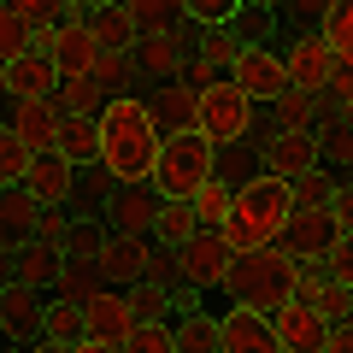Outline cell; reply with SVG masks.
<instances>
[{
	"mask_svg": "<svg viewBox=\"0 0 353 353\" xmlns=\"http://www.w3.org/2000/svg\"><path fill=\"white\" fill-rule=\"evenodd\" d=\"M159 153H165V130L153 124L148 101L141 94H118L101 112V165L118 183H153Z\"/></svg>",
	"mask_w": 353,
	"mask_h": 353,
	"instance_id": "1",
	"label": "cell"
},
{
	"mask_svg": "<svg viewBox=\"0 0 353 353\" xmlns=\"http://www.w3.org/2000/svg\"><path fill=\"white\" fill-rule=\"evenodd\" d=\"M294 218V189L283 183V176H253L248 189H236V206H230V224H224V241L236 253H265L277 248L283 230H289Z\"/></svg>",
	"mask_w": 353,
	"mask_h": 353,
	"instance_id": "2",
	"label": "cell"
},
{
	"mask_svg": "<svg viewBox=\"0 0 353 353\" xmlns=\"http://www.w3.org/2000/svg\"><path fill=\"white\" fill-rule=\"evenodd\" d=\"M301 265L306 259H294L283 241H277V248H265V253H236V265H230V277H224L218 294H230V301H241V306H259L265 318H277L283 306L294 301Z\"/></svg>",
	"mask_w": 353,
	"mask_h": 353,
	"instance_id": "3",
	"label": "cell"
},
{
	"mask_svg": "<svg viewBox=\"0 0 353 353\" xmlns=\"http://www.w3.org/2000/svg\"><path fill=\"white\" fill-rule=\"evenodd\" d=\"M218 176V148L194 130V136H165V153H159V171H153V189L165 201H194Z\"/></svg>",
	"mask_w": 353,
	"mask_h": 353,
	"instance_id": "4",
	"label": "cell"
},
{
	"mask_svg": "<svg viewBox=\"0 0 353 353\" xmlns=\"http://www.w3.org/2000/svg\"><path fill=\"white\" fill-rule=\"evenodd\" d=\"M259 124H265V106L253 101V94H248L241 83L218 77L212 88H201V136L212 141V148H230V141H248Z\"/></svg>",
	"mask_w": 353,
	"mask_h": 353,
	"instance_id": "5",
	"label": "cell"
},
{
	"mask_svg": "<svg viewBox=\"0 0 353 353\" xmlns=\"http://www.w3.org/2000/svg\"><path fill=\"white\" fill-rule=\"evenodd\" d=\"M230 265H236V248L224 241V230H201L194 241L176 248V277L189 294H206V289H224Z\"/></svg>",
	"mask_w": 353,
	"mask_h": 353,
	"instance_id": "6",
	"label": "cell"
},
{
	"mask_svg": "<svg viewBox=\"0 0 353 353\" xmlns=\"http://www.w3.org/2000/svg\"><path fill=\"white\" fill-rule=\"evenodd\" d=\"M130 94L148 101L153 124H159L165 136H194V130H201V88H189L183 77H171V83H136Z\"/></svg>",
	"mask_w": 353,
	"mask_h": 353,
	"instance_id": "7",
	"label": "cell"
},
{
	"mask_svg": "<svg viewBox=\"0 0 353 353\" xmlns=\"http://www.w3.org/2000/svg\"><path fill=\"white\" fill-rule=\"evenodd\" d=\"M136 306H130V289H118V283H101V289L83 301V336L94 341H112V347H124L130 336H136Z\"/></svg>",
	"mask_w": 353,
	"mask_h": 353,
	"instance_id": "8",
	"label": "cell"
},
{
	"mask_svg": "<svg viewBox=\"0 0 353 353\" xmlns=\"http://www.w3.org/2000/svg\"><path fill=\"white\" fill-rule=\"evenodd\" d=\"M230 83H241L253 94L259 106H271L289 88V65H283V53H271V48H259V41H241L236 48V59H230Z\"/></svg>",
	"mask_w": 353,
	"mask_h": 353,
	"instance_id": "9",
	"label": "cell"
},
{
	"mask_svg": "<svg viewBox=\"0 0 353 353\" xmlns=\"http://www.w3.org/2000/svg\"><path fill=\"white\" fill-rule=\"evenodd\" d=\"M0 265H6V283L36 289V294H53L59 277H65V265H71V253L53 248V241H24L18 253H0Z\"/></svg>",
	"mask_w": 353,
	"mask_h": 353,
	"instance_id": "10",
	"label": "cell"
},
{
	"mask_svg": "<svg viewBox=\"0 0 353 353\" xmlns=\"http://www.w3.org/2000/svg\"><path fill=\"white\" fill-rule=\"evenodd\" d=\"M41 48L53 53V65H59V77H77V71H94L101 65V36H94V18H83V12H71L59 30H48L41 36Z\"/></svg>",
	"mask_w": 353,
	"mask_h": 353,
	"instance_id": "11",
	"label": "cell"
},
{
	"mask_svg": "<svg viewBox=\"0 0 353 353\" xmlns=\"http://www.w3.org/2000/svg\"><path fill=\"white\" fill-rule=\"evenodd\" d=\"M0 336H6V347H36L48 336V294L6 283L0 289Z\"/></svg>",
	"mask_w": 353,
	"mask_h": 353,
	"instance_id": "12",
	"label": "cell"
},
{
	"mask_svg": "<svg viewBox=\"0 0 353 353\" xmlns=\"http://www.w3.org/2000/svg\"><path fill=\"white\" fill-rule=\"evenodd\" d=\"M0 88H6V101H41V94H53L59 88V65H53V53L41 48H30V53H18V59H0Z\"/></svg>",
	"mask_w": 353,
	"mask_h": 353,
	"instance_id": "13",
	"label": "cell"
},
{
	"mask_svg": "<svg viewBox=\"0 0 353 353\" xmlns=\"http://www.w3.org/2000/svg\"><path fill=\"white\" fill-rule=\"evenodd\" d=\"M336 241H341V230H336V212L330 206H294L289 230H283V248L294 259H306V265H324Z\"/></svg>",
	"mask_w": 353,
	"mask_h": 353,
	"instance_id": "14",
	"label": "cell"
},
{
	"mask_svg": "<svg viewBox=\"0 0 353 353\" xmlns=\"http://www.w3.org/2000/svg\"><path fill=\"white\" fill-rule=\"evenodd\" d=\"M283 65H289V83H294V88H306V94H330L336 48H330L318 30H301V36L289 41V53H283Z\"/></svg>",
	"mask_w": 353,
	"mask_h": 353,
	"instance_id": "15",
	"label": "cell"
},
{
	"mask_svg": "<svg viewBox=\"0 0 353 353\" xmlns=\"http://www.w3.org/2000/svg\"><path fill=\"white\" fill-rule=\"evenodd\" d=\"M59 124H65V106L53 101V94H41V101H18L12 112H6V130H12L30 153H53V148H59Z\"/></svg>",
	"mask_w": 353,
	"mask_h": 353,
	"instance_id": "16",
	"label": "cell"
},
{
	"mask_svg": "<svg viewBox=\"0 0 353 353\" xmlns=\"http://www.w3.org/2000/svg\"><path fill=\"white\" fill-rule=\"evenodd\" d=\"M224 353H289V347H283L277 324H271L259 306L230 301V312H224Z\"/></svg>",
	"mask_w": 353,
	"mask_h": 353,
	"instance_id": "17",
	"label": "cell"
},
{
	"mask_svg": "<svg viewBox=\"0 0 353 353\" xmlns=\"http://www.w3.org/2000/svg\"><path fill=\"white\" fill-rule=\"evenodd\" d=\"M94 265H101V277H106V283L130 289V283L148 277V265H153V236H124V230H112Z\"/></svg>",
	"mask_w": 353,
	"mask_h": 353,
	"instance_id": "18",
	"label": "cell"
},
{
	"mask_svg": "<svg viewBox=\"0 0 353 353\" xmlns=\"http://www.w3.org/2000/svg\"><path fill=\"white\" fill-rule=\"evenodd\" d=\"M318 136L312 130H271V141H265V171L283 176V183H294V176L318 171Z\"/></svg>",
	"mask_w": 353,
	"mask_h": 353,
	"instance_id": "19",
	"label": "cell"
},
{
	"mask_svg": "<svg viewBox=\"0 0 353 353\" xmlns=\"http://www.w3.org/2000/svg\"><path fill=\"white\" fill-rule=\"evenodd\" d=\"M159 206H165V194L153 189V183H124V189L112 194V206H106V224L124 230V236H153Z\"/></svg>",
	"mask_w": 353,
	"mask_h": 353,
	"instance_id": "20",
	"label": "cell"
},
{
	"mask_svg": "<svg viewBox=\"0 0 353 353\" xmlns=\"http://www.w3.org/2000/svg\"><path fill=\"white\" fill-rule=\"evenodd\" d=\"M189 59L194 53L183 48L176 30H153V36H141V48H136V83H171V77H183Z\"/></svg>",
	"mask_w": 353,
	"mask_h": 353,
	"instance_id": "21",
	"label": "cell"
},
{
	"mask_svg": "<svg viewBox=\"0 0 353 353\" xmlns=\"http://www.w3.org/2000/svg\"><path fill=\"white\" fill-rule=\"evenodd\" d=\"M71 176H77V165L53 148V153H36V159H30V171H24L18 189H24L36 206H65L71 201Z\"/></svg>",
	"mask_w": 353,
	"mask_h": 353,
	"instance_id": "22",
	"label": "cell"
},
{
	"mask_svg": "<svg viewBox=\"0 0 353 353\" xmlns=\"http://www.w3.org/2000/svg\"><path fill=\"white\" fill-rule=\"evenodd\" d=\"M124 189V183H118L112 171H106L101 159L94 165H77V176H71V218H106V206H112V194Z\"/></svg>",
	"mask_w": 353,
	"mask_h": 353,
	"instance_id": "23",
	"label": "cell"
},
{
	"mask_svg": "<svg viewBox=\"0 0 353 353\" xmlns=\"http://www.w3.org/2000/svg\"><path fill=\"white\" fill-rule=\"evenodd\" d=\"M271 324H277V336H283L289 353H324V341H330V318H318L306 301H289Z\"/></svg>",
	"mask_w": 353,
	"mask_h": 353,
	"instance_id": "24",
	"label": "cell"
},
{
	"mask_svg": "<svg viewBox=\"0 0 353 353\" xmlns=\"http://www.w3.org/2000/svg\"><path fill=\"white\" fill-rule=\"evenodd\" d=\"M53 101L65 106V118H101L106 106H112V94H106V83L94 71H77V77H59Z\"/></svg>",
	"mask_w": 353,
	"mask_h": 353,
	"instance_id": "25",
	"label": "cell"
},
{
	"mask_svg": "<svg viewBox=\"0 0 353 353\" xmlns=\"http://www.w3.org/2000/svg\"><path fill=\"white\" fill-rule=\"evenodd\" d=\"M36 218H41V206L30 201L24 189H6L0 194V253H18L30 236H36Z\"/></svg>",
	"mask_w": 353,
	"mask_h": 353,
	"instance_id": "26",
	"label": "cell"
},
{
	"mask_svg": "<svg viewBox=\"0 0 353 353\" xmlns=\"http://www.w3.org/2000/svg\"><path fill=\"white\" fill-rule=\"evenodd\" d=\"M176 353H224V318H206L201 306L194 312H176Z\"/></svg>",
	"mask_w": 353,
	"mask_h": 353,
	"instance_id": "27",
	"label": "cell"
},
{
	"mask_svg": "<svg viewBox=\"0 0 353 353\" xmlns=\"http://www.w3.org/2000/svg\"><path fill=\"white\" fill-rule=\"evenodd\" d=\"M265 124L271 130H318V94H306V88H283L277 101L265 106Z\"/></svg>",
	"mask_w": 353,
	"mask_h": 353,
	"instance_id": "28",
	"label": "cell"
},
{
	"mask_svg": "<svg viewBox=\"0 0 353 353\" xmlns=\"http://www.w3.org/2000/svg\"><path fill=\"white\" fill-rule=\"evenodd\" d=\"M59 153L71 165H94L101 159V118H65L59 124Z\"/></svg>",
	"mask_w": 353,
	"mask_h": 353,
	"instance_id": "29",
	"label": "cell"
},
{
	"mask_svg": "<svg viewBox=\"0 0 353 353\" xmlns=\"http://www.w3.org/2000/svg\"><path fill=\"white\" fill-rule=\"evenodd\" d=\"M94 36H101V48H124V53H136L148 30H141V24H136V12L118 0V6H106V12L94 18Z\"/></svg>",
	"mask_w": 353,
	"mask_h": 353,
	"instance_id": "30",
	"label": "cell"
},
{
	"mask_svg": "<svg viewBox=\"0 0 353 353\" xmlns=\"http://www.w3.org/2000/svg\"><path fill=\"white\" fill-rule=\"evenodd\" d=\"M201 236V218H194V201H165L159 206V224H153V241L165 248H183V241Z\"/></svg>",
	"mask_w": 353,
	"mask_h": 353,
	"instance_id": "31",
	"label": "cell"
},
{
	"mask_svg": "<svg viewBox=\"0 0 353 353\" xmlns=\"http://www.w3.org/2000/svg\"><path fill=\"white\" fill-rule=\"evenodd\" d=\"M289 189H294V206H330L341 189H347V171H330V165H318V171L294 176Z\"/></svg>",
	"mask_w": 353,
	"mask_h": 353,
	"instance_id": "32",
	"label": "cell"
},
{
	"mask_svg": "<svg viewBox=\"0 0 353 353\" xmlns=\"http://www.w3.org/2000/svg\"><path fill=\"white\" fill-rule=\"evenodd\" d=\"M130 12H136V24L148 30H176V24H189V6H183V0H124Z\"/></svg>",
	"mask_w": 353,
	"mask_h": 353,
	"instance_id": "33",
	"label": "cell"
},
{
	"mask_svg": "<svg viewBox=\"0 0 353 353\" xmlns=\"http://www.w3.org/2000/svg\"><path fill=\"white\" fill-rule=\"evenodd\" d=\"M230 206H236V189L212 176V183L194 194V218H201V230H224L230 224Z\"/></svg>",
	"mask_w": 353,
	"mask_h": 353,
	"instance_id": "34",
	"label": "cell"
},
{
	"mask_svg": "<svg viewBox=\"0 0 353 353\" xmlns=\"http://www.w3.org/2000/svg\"><path fill=\"white\" fill-rule=\"evenodd\" d=\"M94 77H101L106 83V94H130V88H136V53H124V48H106L101 53V65H94Z\"/></svg>",
	"mask_w": 353,
	"mask_h": 353,
	"instance_id": "35",
	"label": "cell"
},
{
	"mask_svg": "<svg viewBox=\"0 0 353 353\" xmlns=\"http://www.w3.org/2000/svg\"><path fill=\"white\" fill-rule=\"evenodd\" d=\"M318 36L336 48V59H353V0H330L324 24H318Z\"/></svg>",
	"mask_w": 353,
	"mask_h": 353,
	"instance_id": "36",
	"label": "cell"
},
{
	"mask_svg": "<svg viewBox=\"0 0 353 353\" xmlns=\"http://www.w3.org/2000/svg\"><path fill=\"white\" fill-rule=\"evenodd\" d=\"M106 236H112V224H106V218H77L71 236H65V253H71V259H101Z\"/></svg>",
	"mask_w": 353,
	"mask_h": 353,
	"instance_id": "37",
	"label": "cell"
},
{
	"mask_svg": "<svg viewBox=\"0 0 353 353\" xmlns=\"http://www.w3.org/2000/svg\"><path fill=\"white\" fill-rule=\"evenodd\" d=\"M118 353H176V324L148 318V324H136V336H130Z\"/></svg>",
	"mask_w": 353,
	"mask_h": 353,
	"instance_id": "38",
	"label": "cell"
},
{
	"mask_svg": "<svg viewBox=\"0 0 353 353\" xmlns=\"http://www.w3.org/2000/svg\"><path fill=\"white\" fill-rule=\"evenodd\" d=\"M36 41H41V36L12 12V6H0V59H18V53H30Z\"/></svg>",
	"mask_w": 353,
	"mask_h": 353,
	"instance_id": "39",
	"label": "cell"
},
{
	"mask_svg": "<svg viewBox=\"0 0 353 353\" xmlns=\"http://www.w3.org/2000/svg\"><path fill=\"white\" fill-rule=\"evenodd\" d=\"M30 159H36V153H30L12 130H0V183H6V189H18V183H24Z\"/></svg>",
	"mask_w": 353,
	"mask_h": 353,
	"instance_id": "40",
	"label": "cell"
},
{
	"mask_svg": "<svg viewBox=\"0 0 353 353\" xmlns=\"http://www.w3.org/2000/svg\"><path fill=\"white\" fill-rule=\"evenodd\" d=\"M48 336L53 341H83V306L53 301V294H48Z\"/></svg>",
	"mask_w": 353,
	"mask_h": 353,
	"instance_id": "41",
	"label": "cell"
},
{
	"mask_svg": "<svg viewBox=\"0 0 353 353\" xmlns=\"http://www.w3.org/2000/svg\"><path fill=\"white\" fill-rule=\"evenodd\" d=\"M183 6H189V18L201 30H218V24H236L241 12H248V6H241V0H183Z\"/></svg>",
	"mask_w": 353,
	"mask_h": 353,
	"instance_id": "42",
	"label": "cell"
},
{
	"mask_svg": "<svg viewBox=\"0 0 353 353\" xmlns=\"http://www.w3.org/2000/svg\"><path fill=\"white\" fill-rule=\"evenodd\" d=\"M71 206H41V218H36V236L30 241H53V248H65V236H71Z\"/></svg>",
	"mask_w": 353,
	"mask_h": 353,
	"instance_id": "43",
	"label": "cell"
},
{
	"mask_svg": "<svg viewBox=\"0 0 353 353\" xmlns=\"http://www.w3.org/2000/svg\"><path fill=\"white\" fill-rule=\"evenodd\" d=\"M324 12H330V0H289V6H283V18H289L294 30H318Z\"/></svg>",
	"mask_w": 353,
	"mask_h": 353,
	"instance_id": "44",
	"label": "cell"
},
{
	"mask_svg": "<svg viewBox=\"0 0 353 353\" xmlns=\"http://www.w3.org/2000/svg\"><path fill=\"white\" fill-rule=\"evenodd\" d=\"M324 277H336V283H347V289H353V236H341L336 248H330V259H324Z\"/></svg>",
	"mask_w": 353,
	"mask_h": 353,
	"instance_id": "45",
	"label": "cell"
},
{
	"mask_svg": "<svg viewBox=\"0 0 353 353\" xmlns=\"http://www.w3.org/2000/svg\"><path fill=\"white\" fill-rule=\"evenodd\" d=\"M218 77H224V65H212V59H201V53H194V59L183 65V83H189V88H212Z\"/></svg>",
	"mask_w": 353,
	"mask_h": 353,
	"instance_id": "46",
	"label": "cell"
},
{
	"mask_svg": "<svg viewBox=\"0 0 353 353\" xmlns=\"http://www.w3.org/2000/svg\"><path fill=\"white\" fill-rule=\"evenodd\" d=\"M330 101L353 106V59H336V77H330Z\"/></svg>",
	"mask_w": 353,
	"mask_h": 353,
	"instance_id": "47",
	"label": "cell"
},
{
	"mask_svg": "<svg viewBox=\"0 0 353 353\" xmlns=\"http://www.w3.org/2000/svg\"><path fill=\"white\" fill-rule=\"evenodd\" d=\"M324 353H353V312L330 324V341H324Z\"/></svg>",
	"mask_w": 353,
	"mask_h": 353,
	"instance_id": "48",
	"label": "cell"
},
{
	"mask_svg": "<svg viewBox=\"0 0 353 353\" xmlns=\"http://www.w3.org/2000/svg\"><path fill=\"white\" fill-rule=\"evenodd\" d=\"M330 212H336V230H341V236H353V183L330 201Z\"/></svg>",
	"mask_w": 353,
	"mask_h": 353,
	"instance_id": "49",
	"label": "cell"
},
{
	"mask_svg": "<svg viewBox=\"0 0 353 353\" xmlns=\"http://www.w3.org/2000/svg\"><path fill=\"white\" fill-rule=\"evenodd\" d=\"M241 6H248V12H265V18H283L289 0H241Z\"/></svg>",
	"mask_w": 353,
	"mask_h": 353,
	"instance_id": "50",
	"label": "cell"
},
{
	"mask_svg": "<svg viewBox=\"0 0 353 353\" xmlns=\"http://www.w3.org/2000/svg\"><path fill=\"white\" fill-rule=\"evenodd\" d=\"M71 6H77V12H83V18H101L106 6H118V0H71Z\"/></svg>",
	"mask_w": 353,
	"mask_h": 353,
	"instance_id": "51",
	"label": "cell"
},
{
	"mask_svg": "<svg viewBox=\"0 0 353 353\" xmlns=\"http://www.w3.org/2000/svg\"><path fill=\"white\" fill-rule=\"evenodd\" d=\"M71 353H118V347H112V341H94V336H83Z\"/></svg>",
	"mask_w": 353,
	"mask_h": 353,
	"instance_id": "52",
	"label": "cell"
},
{
	"mask_svg": "<svg viewBox=\"0 0 353 353\" xmlns=\"http://www.w3.org/2000/svg\"><path fill=\"white\" fill-rule=\"evenodd\" d=\"M71 347H77V341H53V336H41L30 353H71Z\"/></svg>",
	"mask_w": 353,
	"mask_h": 353,
	"instance_id": "53",
	"label": "cell"
},
{
	"mask_svg": "<svg viewBox=\"0 0 353 353\" xmlns=\"http://www.w3.org/2000/svg\"><path fill=\"white\" fill-rule=\"evenodd\" d=\"M6 353H30V347H6Z\"/></svg>",
	"mask_w": 353,
	"mask_h": 353,
	"instance_id": "54",
	"label": "cell"
},
{
	"mask_svg": "<svg viewBox=\"0 0 353 353\" xmlns=\"http://www.w3.org/2000/svg\"><path fill=\"white\" fill-rule=\"evenodd\" d=\"M347 183H353V171H347Z\"/></svg>",
	"mask_w": 353,
	"mask_h": 353,
	"instance_id": "55",
	"label": "cell"
}]
</instances>
